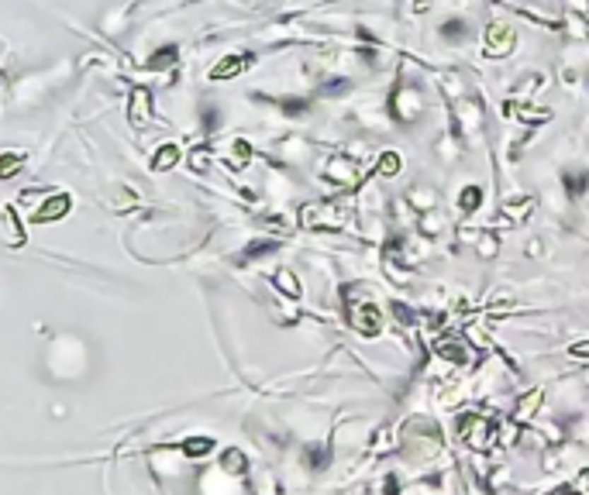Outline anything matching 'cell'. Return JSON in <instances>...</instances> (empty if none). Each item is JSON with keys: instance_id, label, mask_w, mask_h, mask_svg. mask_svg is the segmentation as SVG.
I'll return each instance as SVG.
<instances>
[{"instance_id": "obj_1", "label": "cell", "mask_w": 589, "mask_h": 495, "mask_svg": "<svg viewBox=\"0 0 589 495\" xmlns=\"http://www.w3.org/2000/svg\"><path fill=\"white\" fill-rule=\"evenodd\" d=\"M345 320L355 334L362 338H379L383 330V313L373 303V296L362 286H349L345 289Z\"/></svg>"}, {"instance_id": "obj_2", "label": "cell", "mask_w": 589, "mask_h": 495, "mask_svg": "<svg viewBox=\"0 0 589 495\" xmlns=\"http://www.w3.org/2000/svg\"><path fill=\"white\" fill-rule=\"evenodd\" d=\"M455 430L469 447H479V451H489L496 443V419L489 417L486 410H462Z\"/></svg>"}, {"instance_id": "obj_3", "label": "cell", "mask_w": 589, "mask_h": 495, "mask_svg": "<svg viewBox=\"0 0 589 495\" xmlns=\"http://www.w3.org/2000/svg\"><path fill=\"white\" fill-rule=\"evenodd\" d=\"M349 220V213L334 200H317V203H303L300 207V224L310 231H342Z\"/></svg>"}, {"instance_id": "obj_4", "label": "cell", "mask_w": 589, "mask_h": 495, "mask_svg": "<svg viewBox=\"0 0 589 495\" xmlns=\"http://www.w3.org/2000/svg\"><path fill=\"white\" fill-rule=\"evenodd\" d=\"M421 110H424V100H421V90H417V86H397V90H393L390 114H393L397 121L410 124V121H417Z\"/></svg>"}, {"instance_id": "obj_5", "label": "cell", "mask_w": 589, "mask_h": 495, "mask_svg": "<svg viewBox=\"0 0 589 495\" xmlns=\"http://www.w3.org/2000/svg\"><path fill=\"white\" fill-rule=\"evenodd\" d=\"M362 165L358 162H351V158H331L327 162V169H324V179L327 183H334V186H342V189H355V186L362 183Z\"/></svg>"}, {"instance_id": "obj_6", "label": "cell", "mask_w": 589, "mask_h": 495, "mask_svg": "<svg viewBox=\"0 0 589 495\" xmlns=\"http://www.w3.org/2000/svg\"><path fill=\"white\" fill-rule=\"evenodd\" d=\"M434 351H438V358H448V362H455V365H472V358H476L462 334H445V338H438Z\"/></svg>"}, {"instance_id": "obj_7", "label": "cell", "mask_w": 589, "mask_h": 495, "mask_svg": "<svg viewBox=\"0 0 589 495\" xmlns=\"http://www.w3.org/2000/svg\"><path fill=\"white\" fill-rule=\"evenodd\" d=\"M513 45H517L513 28H507V25H489L486 28V55H489V59H503V55H510L513 52Z\"/></svg>"}, {"instance_id": "obj_8", "label": "cell", "mask_w": 589, "mask_h": 495, "mask_svg": "<svg viewBox=\"0 0 589 495\" xmlns=\"http://www.w3.org/2000/svg\"><path fill=\"white\" fill-rule=\"evenodd\" d=\"M531 210H535V196H513V200H503L500 220L503 224H524Z\"/></svg>"}, {"instance_id": "obj_9", "label": "cell", "mask_w": 589, "mask_h": 495, "mask_svg": "<svg viewBox=\"0 0 589 495\" xmlns=\"http://www.w3.org/2000/svg\"><path fill=\"white\" fill-rule=\"evenodd\" d=\"M69 213V196L66 193H55L52 200H45L42 207L35 210V224H49V220H62Z\"/></svg>"}, {"instance_id": "obj_10", "label": "cell", "mask_w": 589, "mask_h": 495, "mask_svg": "<svg viewBox=\"0 0 589 495\" xmlns=\"http://www.w3.org/2000/svg\"><path fill=\"white\" fill-rule=\"evenodd\" d=\"M248 69V55H228V59H221L214 69H211V79H231L245 73Z\"/></svg>"}, {"instance_id": "obj_11", "label": "cell", "mask_w": 589, "mask_h": 495, "mask_svg": "<svg viewBox=\"0 0 589 495\" xmlns=\"http://www.w3.org/2000/svg\"><path fill=\"white\" fill-rule=\"evenodd\" d=\"M562 186H565V193L576 200V196H583L589 189V172L586 169H565L562 172Z\"/></svg>"}, {"instance_id": "obj_12", "label": "cell", "mask_w": 589, "mask_h": 495, "mask_svg": "<svg viewBox=\"0 0 589 495\" xmlns=\"http://www.w3.org/2000/svg\"><path fill=\"white\" fill-rule=\"evenodd\" d=\"M403 169V155L400 152H383L379 162H375V172L383 176V179H393V176H400Z\"/></svg>"}, {"instance_id": "obj_13", "label": "cell", "mask_w": 589, "mask_h": 495, "mask_svg": "<svg viewBox=\"0 0 589 495\" xmlns=\"http://www.w3.org/2000/svg\"><path fill=\"white\" fill-rule=\"evenodd\" d=\"M541 395H544L541 389L527 392V395H524V399L517 402V410H513V419H517V423H524V419H531V417H535V410L541 406Z\"/></svg>"}, {"instance_id": "obj_14", "label": "cell", "mask_w": 589, "mask_h": 495, "mask_svg": "<svg viewBox=\"0 0 589 495\" xmlns=\"http://www.w3.org/2000/svg\"><path fill=\"white\" fill-rule=\"evenodd\" d=\"M307 465L314 471H324L327 465H331V443H317V447H307Z\"/></svg>"}, {"instance_id": "obj_15", "label": "cell", "mask_w": 589, "mask_h": 495, "mask_svg": "<svg viewBox=\"0 0 589 495\" xmlns=\"http://www.w3.org/2000/svg\"><path fill=\"white\" fill-rule=\"evenodd\" d=\"M221 468L228 471V475H245L248 461H245V454H241L238 447H231V451H224V454H221Z\"/></svg>"}, {"instance_id": "obj_16", "label": "cell", "mask_w": 589, "mask_h": 495, "mask_svg": "<svg viewBox=\"0 0 589 495\" xmlns=\"http://www.w3.org/2000/svg\"><path fill=\"white\" fill-rule=\"evenodd\" d=\"M272 282H276V289H279V292H286L290 299H300V282H296V275L290 272V268H279Z\"/></svg>"}, {"instance_id": "obj_17", "label": "cell", "mask_w": 589, "mask_h": 495, "mask_svg": "<svg viewBox=\"0 0 589 495\" xmlns=\"http://www.w3.org/2000/svg\"><path fill=\"white\" fill-rule=\"evenodd\" d=\"M479 203H482V189H479V186H465V189L458 193V210H462V213H476Z\"/></svg>"}, {"instance_id": "obj_18", "label": "cell", "mask_w": 589, "mask_h": 495, "mask_svg": "<svg viewBox=\"0 0 589 495\" xmlns=\"http://www.w3.org/2000/svg\"><path fill=\"white\" fill-rule=\"evenodd\" d=\"M176 162H180V148H176V145H165V148L156 152V158H152V169L162 172V169H173Z\"/></svg>"}, {"instance_id": "obj_19", "label": "cell", "mask_w": 589, "mask_h": 495, "mask_svg": "<svg viewBox=\"0 0 589 495\" xmlns=\"http://www.w3.org/2000/svg\"><path fill=\"white\" fill-rule=\"evenodd\" d=\"M441 38H445V42H462V38H469V28H465L462 18H452V21L441 25Z\"/></svg>"}, {"instance_id": "obj_20", "label": "cell", "mask_w": 589, "mask_h": 495, "mask_svg": "<svg viewBox=\"0 0 589 495\" xmlns=\"http://www.w3.org/2000/svg\"><path fill=\"white\" fill-rule=\"evenodd\" d=\"M214 451V441L211 437H193V441L183 443V454H189V458H204V454H211Z\"/></svg>"}, {"instance_id": "obj_21", "label": "cell", "mask_w": 589, "mask_h": 495, "mask_svg": "<svg viewBox=\"0 0 589 495\" xmlns=\"http://www.w3.org/2000/svg\"><path fill=\"white\" fill-rule=\"evenodd\" d=\"M465 237H472L476 244H479V251H482V258H493L496 255V248H500V241H496V234H465Z\"/></svg>"}, {"instance_id": "obj_22", "label": "cell", "mask_w": 589, "mask_h": 495, "mask_svg": "<svg viewBox=\"0 0 589 495\" xmlns=\"http://www.w3.org/2000/svg\"><path fill=\"white\" fill-rule=\"evenodd\" d=\"M390 437H393V430H379V434H375V443L369 447V454H373V458H379V454L393 451V447H397V441H390Z\"/></svg>"}, {"instance_id": "obj_23", "label": "cell", "mask_w": 589, "mask_h": 495, "mask_svg": "<svg viewBox=\"0 0 589 495\" xmlns=\"http://www.w3.org/2000/svg\"><path fill=\"white\" fill-rule=\"evenodd\" d=\"M132 117H138V121H148V93H145V90H138V93H134Z\"/></svg>"}, {"instance_id": "obj_24", "label": "cell", "mask_w": 589, "mask_h": 495, "mask_svg": "<svg viewBox=\"0 0 589 495\" xmlns=\"http://www.w3.org/2000/svg\"><path fill=\"white\" fill-rule=\"evenodd\" d=\"M21 162H25L21 155H0V176H4V179H11V176L21 169Z\"/></svg>"}, {"instance_id": "obj_25", "label": "cell", "mask_w": 589, "mask_h": 495, "mask_svg": "<svg viewBox=\"0 0 589 495\" xmlns=\"http://www.w3.org/2000/svg\"><path fill=\"white\" fill-rule=\"evenodd\" d=\"M272 251H276V241H255V244H248L245 258H262V255H272Z\"/></svg>"}, {"instance_id": "obj_26", "label": "cell", "mask_w": 589, "mask_h": 495, "mask_svg": "<svg viewBox=\"0 0 589 495\" xmlns=\"http://www.w3.org/2000/svg\"><path fill=\"white\" fill-rule=\"evenodd\" d=\"M548 495H589V471L579 478L576 489H555V492H548Z\"/></svg>"}, {"instance_id": "obj_27", "label": "cell", "mask_w": 589, "mask_h": 495, "mask_svg": "<svg viewBox=\"0 0 589 495\" xmlns=\"http://www.w3.org/2000/svg\"><path fill=\"white\" fill-rule=\"evenodd\" d=\"M393 320H400L403 327H407V323L414 320V310H410V306H403V303H393Z\"/></svg>"}, {"instance_id": "obj_28", "label": "cell", "mask_w": 589, "mask_h": 495, "mask_svg": "<svg viewBox=\"0 0 589 495\" xmlns=\"http://www.w3.org/2000/svg\"><path fill=\"white\" fill-rule=\"evenodd\" d=\"M176 59V49H165V52H156V59H152V66L159 69V66H169Z\"/></svg>"}, {"instance_id": "obj_29", "label": "cell", "mask_w": 589, "mask_h": 495, "mask_svg": "<svg viewBox=\"0 0 589 495\" xmlns=\"http://www.w3.org/2000/svg\"><path fill=\"white\" fill-rule=\"evenodd\" d=\"M345 90H349V79H331V83L324 86V93H331V97H334V93H345Z\"/></svg>"}, {"instance_id": "obj_30", "label": "cell", "mask_w": 589, "mask_h": 495, "mask_svg": "<svg viewBox=\"0 0 589 495\" xmlns=\"http://www.w3.org/2000/svg\"><path fill=\"white\" fill-rule=\"evenodd\" d=\"M383 495H400V482H397V475H386V482H383Z\"/></svg>"}, {"instance_id": "obj_31", "label": "cell", "mask_w": 589, "mask_h": 495, "mask_svg": "<svg viewBox=\"0 0 589 495\" xmlns=\"http://www.w3.org/2000/svg\"><path fill=\"white\" fill-rule=\"evenodd\" d=\"M207 148H197V152H193V155H189V162H193V169H207Z\"/></svg>"}, {"instance_id": "obj_32", "label": "cell", "mask_w": 589, "mask_h": 495, "mask_svg": "<svg viewBox=\"0 0 589 495\" xmlns=\"http://www.w3.org/2000/svg\"><path fill=\"white\" fill-rule=\"evenodd\" d=\"M568 354H572V358H589V340H579V344H572V347H568Z\"/></svg>"}, {"instance_id": "obj_33", "label": "cell", "mask_w": 589, "mask_h": 495, "mask_svg": "<svg viewBox=\"0 0 589 495\" xmlns=\"http://www.w3.org/2000/svg\"><path fill=\"white\" fill-rule=\"evenodd\" d=\"M283 110H286V114H303V110H307V100H283Z\"/></svg>"}]
</instances>
